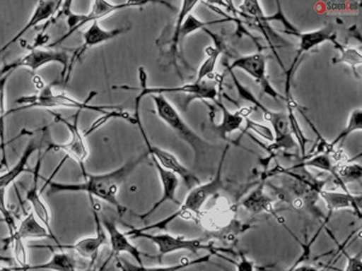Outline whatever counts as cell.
Returning <instances> with one entry per match:
<instances>
[{
  "instance_id": "33",
  "label": "cell",
  "mask_w": 362,
  "mask_h": 271,
  "mask_svg": "<svg viewBox=\"0 0 362 271\" xmlns=\"http://www.w3.org/2000/svg\"><path fill=\"white\" fill-rule=\"evenodd\" d=\"M11 246H13V258L17 263V267H15V271H21L25 267H28V257H27V251H25V243L21 239H15L11 241Z\"/></svg>"
},
{
  "instance_id": "5",
  "label": "cell",
  "mask_w": 362,
  "mask_h": 271,
  "mask_svg": "<svg viewBox=\"0 0 362 271\" xmlns=\"http://www.w3.org/2000/svg\"><path fill=\"white\" fill-rule=\"evenodd\" d=\"M153 99L156 115L177 134L179 139L185 141L186 144L192 148L196 156V163H198L199 158L204 156L209 150L218 146L210 144L209 141L201 138L192 128L189 127V124L181 117L177 109L169 103L165 95H153Z\"/></svg>"
},
{
  "instance_id": "31",
  "label": "cell",
  "mask_w": 362,
  "mask_h": 271,
  "mask_svg": "<svg viewBox=\"0 0 362 271\" xmlns=\"http://www.w3.org/2000/svg\"><path fill=\"white\" fill-rule=\"evenodd\" d=\"M331 42H332L334 47L341 52V56H339V57L334 58V59H332V63H334V64H336V63H344V64H346V66H349L350 68H351V70L355 73V76L358 78L356 68L362 64L361 52L358 51L356 49H351L349 46L341 45V44L337 42V39Z\"/></svg>"
},
{
  "instance_id": "3",
  "label": "cell",
  "mask_w": 362,
  "mask_h": 271,
  "mask_svg": "<svg viewBox=\"0 0 362 271\" xmlns=\"http://www.w3.org/2000/svg\"><path fill=\"white\" fill-rule=\"evenodd\" d=\"M97 93H92L88 97L86 102H80L78 99L73 98L66 93H54L52 85L49 86L42 87L39 93L34 95H27V97H21L17 99L16 104L20 105V107H16L13 110L6 112V116L8 114H13V112H23V110H28V109H76L78 112H85V110H90V112H99V114H107V112H114V110H119L121 107H95L90 105V99L93 98Z\"/></svg>"
},
{
  "instance_id": "21",
  "label": "cell",
  "mask_w": 362,
  "mask_h": 271,
  "mask_svg": "<svg viewBox=\"0 0 362 271\" xmlns=\"http://www.w3.org/2000/svg\"><path fill=\"white\" fill-rule=\"evenodd\" d=\"M61 5H62L61 1H39V3L35 5L33 15L29 18V21L25 23V27H23L10 42H6V44L0 49V54L5 52V51H6L10 46H13L15 42H18V39H21L28 30L35 28L37 25H40L42 22L51 20V18L54 16V13H57L58 10H59Z\"/></svg>"
},
{
  "instance_id": "24",
  "label": "cell",
  "mask_w": 362,
  "mask_h": 271,
  "mask_svg": "<svg viewBox=\"0 0 362 271\" xmlns=\"http://www.w3.org/2000/svg\"><path fill=\"white\" fill-rule=\"evenodd\" d=\"M15 239H21L25 241L27 239H52V236L47 228L35 217V215L30 212L22 219L20 226H17L16 230L13 234L8 235L5 241L10 243Z\"/></svg>"
},
{
  "instance_id": "15",
  "label": "cell",
  "mask_w": 362,
  "mask_h": 271,
  "mask_svg": "<svg viewBox=\"0 0 362 271\" xmlns=\"http://www.w3.org/2000/svg\"><path fill=\"white\" fill-rule=\"evenodd\" d=\"M131 27L127 28H117V29H103L100 27L98 22H93L90 25V28L87 29L86 32L83 33V45L75 49L74 54L70 57L69 69H68V74H66L64 83H68L70 74L73 71L75 63L80 61V58L83 57V54L88 49L95 46L102 45L104 42H110L112 39L122 35V34L127 33Z\"/></svg>"
},
{
  "instance_id": "18",
  "label": "cell",
  "mask_w": 362,
  "mask_h": 271,
  "mask_svg": "<svg viewBox=\"0 0 362 271\" xmlns=\"http://www.w3.org/2000/svg\"><path fill=\"white\" fill-rule=\"evenodd\" d=\"M264 181L266 179L262 177L261 183L240 203V207L247 210L252 217L261 215H271L280 224H284V219L276 215L273 199L264 191Z\"/></svg>"
},
{
  "instance_id": "1",
  "label": "cell",
  "mask_w": 362,
  "mask_h": 271,
  "mask_svg": "<svg viewBox=\"0 0 362 271\" xmlns=\"http://www.w3.org/2000/svg\"><path fill=\"white\" fill-rule=\"evenodd\" d=\"M148 152H143L136 159L129 160L126 164L119 168L109 171V173L95 174L87 173L86 169L83 170V179L85 181L81 183H62V182H51L46 181V185H49L47 194L54 195L58 193H66V192H85L90 195V199L95 197L103 202L114 206L119 215L124 214L127 211V207L121 205L119 202V189L124 182L127 181L129 175L138 165L146 159Z\"/></svg>"
},
{
  "instance_id": "9",
  "label": "cell",
  "mask_w": 362,
  "mask_h": 271,
  "mask_svg": "<svg viewBox=\"0 0 362 271\" xmlns=\"http://www.w3.org/2000/svg\"><path fill=\"white\" fill-rule=\"evenodd\" d=\"M51 63H58L62 66V78L66 80L70 63L69 54L66 49H37V47L32 49L28 54L22 56L21 58H17L16 61L3 66L1 73L3 75L6 73H13L15 70L20 69V68H27L30 71L35 73L37 69L51 64Z\"/></svg>"
},
{
  "instance_id": "12",
  "label": "cell",
  "mask_w": 362,
  "mask_h": 271,
  "mask_svg": "<svg viewBox=\"0 0 362 271\" xmlns=\"http://www.w3.org/2000/svg\"><path fill=\"white\" fill-rule=\"evenodd\" d=\"M276 13L274 16L267 17V21L272 20H279L286 25V30H284L286 34H291L295 37L300 39V46H298V51H297L296 58L293 62L297 63L300 61V57L303 54H307L309 51H312L314 47L321 45L326 42H334L337 39V34H336V29L334 25H329L324 27V28L317 29L314 32H308V33H300L297 29H293V25H290V22L285 18L284 15L281 13V5L280 3H276Z\"/></svg>"
},
{
  "instance_id": "10",
  "label": "cell",
  "mask_w": 362,
  "mask_h": 271,
  "mask_svg": "<svg viewBox=\"0 0 362 271\" xmlns=\"http://www.w3.org/2000/svg\"><path fill=\"white\" fill-rule=\"evenodd\" d=\"M146 71L144 68H139L140 93L138 95L140 99L145 95H165V93H186L194 99L201 100H213L218 99V86L214 80H203L201 83H189L175 88H160V87H148L146 80Z\"/></svg>"
},
{
  "instance_id": "27",
  "label": "cell",
  "mask_w": 362,
  "mask_h": 271,
  "mask_svg": "<svg viewBox=\"0 0 362 271\" xmlns=\"http://www.w3.org/2000/svg\"><path fill=\"white\" fill-rule=\"evenodd\" d=\"M21 271H78L76 260L68 252H52V257L45 263L28 265Z\"/></svg>"
},
{
  "instance_id": "30",
  "label": "cell",
  "mask_w": 362,
  "mask_h": 271,
  "mask_svg": "<svg viewBox=\"0 0 362 271\" xmlns=\"http://www.w3.org/2000/svg\"><path fill=\"white\" fill-rule=\"evenodd\" d=\"M362 129V110L360 107L353 110V112L350 114L349 122L346 124V127L338 134L337 138L329 143V155L334 152V148L341 147V145H343L344 140L355 132H361Z\"/></svg>"
},
{
  "instance_id": "38",
  "label": "cell",
  "mask_w": 362,
  "mask_h": 271,
  "mask_svg": "<svg viewBox=\"0 0 362 271\" xmlns=\"http://www.w3.org/2000/svg\"><path fill=\"white\" fill-rule=\"evenodd\" d=\"M343 255H346V267L344 271H362L361 253L351 257L346 253V250L341 251Z\"/></svg>"
},
{
  "instance_id": "34",
  "label": "cell",
  "mask_w": 362,
  "mask_h": 271,
  "mask_svg": "<svg viewBox=\"0 0 362 271\" xmlns=\"http://www.w3.org/2000/svg\"><path fill=\"white\" fill-rule=\"evenodd\" d=\"M319 8H322L327 13H350L354 11V13H358L361 8V3H341V1H332V3H324L319 5Z\"/></svg>"
},
{
  "instance_id": "35",
  "label": "cell",
  "mask_w": 362,
  "mask_h": 271,
  "mask_svg": "<svg viewBox=\"0 0 362 271\" xmlns=\"http://www.w3.org/2000/svg\"><path fill=\"white\" fill-rule=\"evenodd\" d=\"M0 215L3 216V219L6 223L8 235L13 234V231L16 230L17 224L13 212L8 210V205H6V191L5 189H0Z\"/></svg>"
},
{
  "instance_id": "7",
  "label": "cell",
  "mask_w": 362,
  "mask_h": 271,
  "mask_svg": "<svg viewBox=\"0 0 362 271\" xmlns=\"http://www.w3.org/2000/svg\"><path fill=\"white\" fill-rule=\"evenodd\" d=\"M140 102H141V99L136 98V112L133 116H134V124L139 128L143 140H144L146 152H148V156L155 158L160 163L162 168H165V170H168L170 173L175 174L177 177H180L181 180L185 182V185L189 189L199 185L201 181L198 179L197 175L192 173L189 169L186 168L185 165L182 164L180 160L174 156L173 153L168 152L167 150H163V148L158 147V146H153L150 143L148 134L145 132L143 124H141V119H140Z\"/></svg>"
},
{
  "instance_id": "2",
  "label": "cell",
  "mask_w": 362,
  "mask_h": 271,
  "mask_svg": "<svg viewBox=\"0 0 362 271\" xmlns=\"http://www.w3.org/2000/svg\"><path fill=\"white\" fill-rule=\"evenodd\" d=\"M230 150V145H227L223 148V156L221 159L218 162V169H216V174L211 180L208 181L206 183H199L194 188L189 189V194L186 197L185 202L180 204V207L177 211H175L173 215H170L168 217L162 219L160 222L151 224V226L143 227V228H134L136 231L140 233H148V230L167 229L169 223L173 222L174 219L177 218H196L201 215V210L203 206L206 205V202L209 200L210 198L215 197L216 194L223 188V163L226 159V155Z\"/></svg>"
},
{
  "instance_id": "19",
  "label": "cell",
  "mask_w": 362,
  "mask_h": 271,
  "mask_svg": "<svg viewBox=\"0 0 362 271\" xmlns=\"http://www.w3.org/2000/svg\"><path fill=\"white\" fill-rule=\"evenodd\" d=\"M44 139L45 134L42 136H34L32 139L29 140L28 144L25 145V151L20 157V159L17 160L16 164L13 168L8 170L6 173L0 175V189H8V187L13 185V182L21 176L25 171H29L27 165H28L30 157L33 156L37 151H40L44 145Z\"/></svg>"
},
{
  "instance_id": "39",
  "label": "cell",
  "mask_w": 362,
  "mask_h": 271,
  "mask_svg": "<svg viewBox=\"0 0 362 271\" xmlns=\"http://www.w3.org/2000/svg\"><path fill=\"white\" fill-rule=\"evenodd\" d=\"M0 271H15V267H0Z\"/></svg>"
},
{
  "instance_id": "23",
  "label": "cell",
  "mask_w": 362,
  "mask_h": 271,
  "mask_svg": "<svg viewBox=\"0 0 362 271\" xmlns=\"http://www.w3.org/2000/svg\"><path fill=\"white\" fill-rule=\"evenodd\" d=\"M223 112V122L220 124H215L214 122V110H213V115H210V127L213 129V132L216 133L220 138L226 139V136L230 133L237 132L243 124L244 117L249 114L247 109H242L238 112H232L227 109L225 104L221 103L218 99L214 102Z\"/></svg>"
},
{
  "instance_id": "22",
  "label": "cell",
  "mask_w": 362,
  "mask_h": 271,
  "mask_svg": "<svg viewBox=\"0 0 362 271\" xmlns=\"http://www.w3.org/2000/svg\"><path fill=\"white\" fill-rule=\"evenodd\" d=\"M319 197L326 203L329 216H332L338 210H351L358 218H361V195L321 189Z\"/></svg>"
},
{
  "instance_id": "26",
  "label": "cell",
  "mask_w": 362,
  "mask_h": 271,
  "mask_svg": "<svg viewBox=\"0 0 362 271\" xmlns=\"http://www.w3.org/2000/svg\"><path fill=\"white\" fill-rule=\"evenodd\" d=\"M203 30H204L206 33L209 34L211 39L214 40V46L211 45L206 47V61L202 63V66H199L197 78H196L194 83H201V81L206 80L208 76H210V75L214 73L215 66H216V63H218V57L225 52V49H226V45H225L223 37H218L216 34L211 33L208 29L204 28Z\"/></svg>"
},
{
  "instance_id": "17",
  "label": "cell",
  "mask_w": 362,
  "mask_h": 271,
  "mask_svg": "<svg viewBox=\"0 0 362 271\" xmlns=\"http://www.w3.org/2000/svg\"><path fill=\"white\" fill-rule=\"evenodd\" d=\"M42 157L37 159V165L34 169L33 185L25 192V200H27L29 205L32 206L35 217L47 228L49 234L52 236V240L57 245V243H59V239L56 236L54 229L51 227V211H49V206L44 202V199L40 195L42 192L39 191V177H40L39 173H40V168H42Z\"/></svg>"
},
{
  "instance_id": "25",
  "label": "cell",
  "mask_w": 362,
  "mask_h": 271,
  "mask_svg": "<svg viewBox=\"0 0 362 271\" xmlns=\"http://www.w3.org/2000/svg\"><path fill=\"white\" fill-rule=\"evenodd\" d=\"M213 255H216V253L210 252L208 255H203L201 258L198 259H187L182 258L180 262L174 265H168V267H145V265H134V264L124 260V259L117 257V267L121 271H181L187 267H194L198 264L208 263L210 258Z\"/></svg>"
},
{
  "instance_id": "20",
  "label": "cell",
  "mask_w": 362,
  "mask_h": 271,
  "mask_svg": "<svg viewBox=\"0 0 362 271\" xmlns=\"http://www.w3.org/2000/svg\"><path fill=\"white\" fill-rule=\"evenodd\" d=\"M151 159H153V165H155L157 173H158V177H160V185H162V197H160V200L156 204H153V207L148 210L146 214L136 215V217L139 218L148 217L150 215L153 214L160 206L163 205L167 202H173L174 204L180 205V202L175 197L177 195V187L180 185V179L175 174L170 173L168 170H165V168H162L160 163L155 158H151Z\"/></svg>"
},
{
  "instance_id": "11",
  "label": "cell",
  "mask_w": 362,
  "mask_h": 271,
  "mask_svg": "<svg viewBox=\"0 0 362 271\" xmlns=\"http://www.w3.org/2000/svg\"><path fill=\"white\" fill-rule=\"evenodd\" d=\"M227 70L240 69L245 71L247 75L255 80L257 85L262 88V95H267L276 102H283L284 97L276 92V88L272 86L271 81L267 75V57L261 52L242 56L235 58L230 66H227Z\"/></svg>"
},
{
  "instance_id": "28",
  "label": "cell",
  "mask_w": 362,
  "mask_h": 271,
  "mask_svg": "<svg viewBox=\"0 0 362 271\" xmlns=\"http://www.w3.org/2000/svg\"><path fill=\"white\" fill-rule=\"evenodd\" d=\"M252 224L249 223L240 222L238 219H232L227 226L220 228L215 231H209L206 233V238H202L203 241H206V239H218L220 241L225 243H235L238 240L240 235H243L245 231L252 228Z\"/></svg>"
},
{
  "instance_id": "13",
  "label": "cell",
  "mask_w": 362,
  "mask_h": 271,
  "mask_svg": "<svg viewBox=\"0 0 362 271\" xmlns=\"http://www.w3.org/2000/svg\"><path fill=\"white\" fill-rule=\"evenodd\" d=\"M52 115L54 116L57 122L66 124L70 133V139L64 144H54L52 143V144H49V150L66 152V157L75 160L80 165V168H85V163L90 157V148L87 145L86 136H83V133L78 128L80 112H78V115L74 116L73 122H68L66 119H63L62 116L57 115L54 112H52Z\"/></svg>"
},
{
  "instance_id": "14",
  "label": "cell",
  "mask_w": 362,
  "mask_h": 271,
  "mask_svg": "<svg viewBox=\"0 0 362 271\" xmlns=\"http://www.w3.org/2000/svg\"><path fill=\"white\" fill-rule=\"evenodd\" d=\"M93 216H95V228H97V234L93 235V236L80 239L73 245H63V243H57L56 246H39L37 245V246H33L34 248H49L51 251H73L76 255L83 257V258L88 259L93 263L98 257L100 248L109 245L107 231L104 230L98 212L95 209H93Z\"/></svg>"
},
{
  "instance_id": "4",
  "label": "cell",
  "mask_w": 362,
  "mask_h": 271,
  "mask_svg": "<svg viewBox=\"0 0 362 271\" xmlns=\"http://www.w3.org/2000/svg\"><path fill=\"white\" fill-rule=\"evenodd\" d=\"M227 73H230V78L233 80L239 98L247 100L254 107H257L264 116V119L272 124L273 131H274V136H273V143L268 148V151H280V150L281 151H293V148H296L297 143L293 139V132H291V128L288 124V114L284 112L269 110L259 102V99L256 98L255 95L247 90V87L240 83L232 70H227Z\"/></svg>"
},
{
  "instance_id": "36",
  "label": "cell",
  "mask_w": 362,
  "mask_h": 271,
  "mask_svg": "<svg viewBox=\"0 0 362 271\" xmlns=\"http://www.w3.org/2000/svg\"><path fill=\"white\" fill-rule=\"evenodd\" d=\"M13 73H6L0 78V139L5 143L4 138V121L6 117L5 112V90H6V83L8 78H11Z\"/></svg>"
},
{
  "instance_id": "16",
  "label": "cell",
  "mask_w": 362,
  "mask_h": 271,
  "mask_svg": "<svg viewBox=\"0 0 362 271\" xmlns=\"http://www.w3.org/2000/svg\"><path fill=\"white\" fill-rule=\"evenodd\" d=\"M100 222H102L104 230L107 231L109 245L112 247V252H110L109 258L112 259L114 257H119V255H121V253H128V255H132L133 258L136 259L138 265H144L143 255L148 257V258H155L153 255H148V253H144V252L138 250V247L134 246L129 241V239H128L126 233L119 229V227H117L114 219L104 217Z\"/></svg>"
},
{
  "instance_id": "37",
  "label": "cell",
  "mask_w": 362,
  "mask_h": 271,
  "mask_svg": "<svg viewBox=\"0 0 362 271\" xmlns=\"http://www.w3.org/2000/svg\"><path fill=\"white\" fill-rule=\"evenodd\" d=\"M216 255L220 257V258L225 259V260H228V262H230L232 264H235V267H237V271H255V263L247 258V255L242 253V252L239 253V257H240L239 262H235V260H232V259L223 257V255H220V253H216Z\"/></svg>"
},
{
  "instance_id": "32",
  "label": "cell",
  "mask_w": 362,
  "mask_h": 271,
  "mask_svg": "<svg viewBox=\"0 0 362 271\" xmlns=\"http://www.w3.org/2000/svg\"><path fill=\"white\" fill-rule=\"evenodd\" d=\"M326 223H322V226L319 228L315 235H314L313 239L309 241L308 243H302V247H303V252H302V255L298 257V258L295 260V263L290 267L288 271H321L320 269H317L315 265H312V264H305V260L309 259L310 257V251H312V246H313V243H315V240H317V236L320 235L321 230L322 228L326 226Z\"/></svg>"
},
{
  "instance_id": "8",
  "label": "cell",
  "mask_w": 362,
  "mask_h": 271,
  "mask_svg": "<svg viewBox=\"0 0 362 271\" xmlns=\"http://www.w3.org/2000/svg\"><path fill=\"white\" fill-rule=\"evenodd\" d=\"M148 4V1H124V3H117V4H112V3H107V1H93L92 6H90V13H69L68 16V32L63 35L59 40L54 42L51 47L54 46L61 45L64 40H66V37L73 35V34L81 28L83 25L87 23H93V22H98L99 20H102L104 17L110 16L114 13L124 10L128 8H140V6H144Z\"/></svg>"
},
{
  "instance_id": "6",
  "label": "cell",
  "mask_w": 362,
  "mask_h": 271,
  "mask_svg": "<svg viewBox=\"0 0 362 271\" xmlns=\"http://www.w3.org/2000/svg\"><path fill=\"white\" fill-rule=\"evenodd\" d=\"M128 238H143L148 239L151 243L156 245L158 248V255L156 258L158 262H162L163 257L170 255L177 251H187L192 253H198V251L206 250L210 252L218 253L216 251H221V248H215L211 243L203 241V239H186L184 236H175V235L165 233V234H151V233H140L136 229H131L126 231Z\"/></svg>"
},
{
  "instance_id": "29",
  "label": "cell",
  "mask_w": 362,
  "mask_h": 271,
  "mask_svg": "<svg viewBox=\"0 0 362 271\" xmlns=\"http://www.w3.org/2000/svg\"><path fill=\"white\" fill-rule=\"evenodd\" d=\"M349 162L339 163V164L337 165L336 174H334V182H336L346 193H350L348 186L346 185L351 183V182H356V181L361 180L362 176L361 165L356 164V163L350 164Z\"/></svg>"
}]
</instances>
